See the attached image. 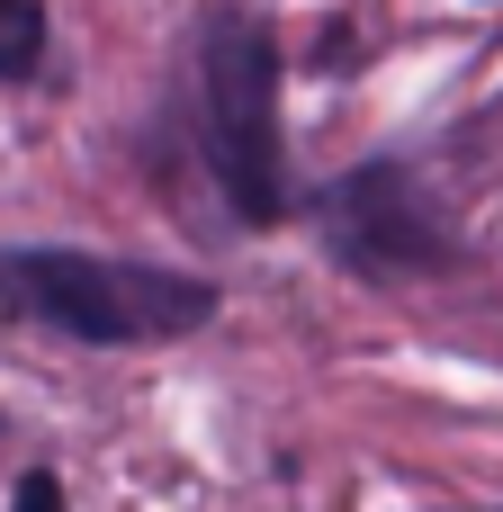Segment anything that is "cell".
I'll return each instance as SVG.
<instances>
[{
  "instance_id": "obj_1",
  "label": "cell",
  "mask_w": 503,
  "mask_h": 512,
  "mask_svg": "<svg viewBox=\"0 0 503 512\" xmlns=\"http://www.w3.org/2000/svg\"><path fill=\"white\" fill-rule=\"evenodd\" d=\"M0 306L36 333L90 342V351H153V342H189L198 324H216L225 288L198 270H162V261H108V252H72V243H9L0 252Z\"/></svg>"
},
{
  "instance_id": "obj_2",
  "label": "cell",
  "mask_w": 503,
  "mask_h": 512,
  "mask_svg": "<svg viewBox=\"0 0 503 512\" xmlns=\"http://www.w3.org/2000/svg\"><path fill=\"white\" fill-rule=\"evenodd\" d=\"M198 153L216 198L243 225L288 216V135H279V36L252 9H207L198 27Z\"/></svg>"
},
{
  "instance_id": "obj_4",
  "label": "cell",
  "mask_w": 503,
  "mask_h": 512,
  "mask_svg": "<svg viewBox=\"0 0 503 512\" xmlns=\"http://www.w3.org/2000/svg\"><path fill=\"white\" fill-rule=\"evenodd\" d=\"M45 63V9L36 0H0V81H27Z\"/></svg>"
},
{
  "instance_id": "obj_5",
  "label": "cell",
  "mask_w": 503,
  "mask_h": 512,
  "mask_svg": "<svg viewBox=\"0 0 503 512\" xmlns=\"http://www.w3.org/2000/svg\"><path fill=\"white\" fill-rule=\"evenodd\" d=\"M9 512H63V486H54V468H27L18 477V504Z\"/></svg>"
},
{
  "instance_id": "obj_3",
  "label": "cell",
  "mask_w": 503,
  "mask_h": 512,
  "mask_svg": "<svg viewBox=\"0 0 503 512\" xmlns=\"http://www.w3.org/2000/svg\"><path fill=\"white\" fill-rule=\"evenodd\" d=\"M306 216H315L324 252L342 270H360V279H423V270L459 261L450 225L432 216V198H423V180L405 162H360V171L324 180L306 198Z\"/></svg>"
}]
</instances>
